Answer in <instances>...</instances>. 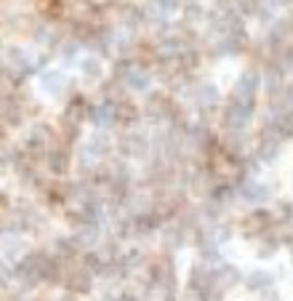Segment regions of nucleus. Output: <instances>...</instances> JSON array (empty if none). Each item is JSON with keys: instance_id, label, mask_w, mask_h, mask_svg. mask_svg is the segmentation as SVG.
<instances>
[{"instance_id": "f257e3e1", "label": "nucleus", "mask_w": 293, "mask_h": 301, "mask_svg": "<svg viewBox=\"0 0 293 301\" xmlns=\"http://www.w3.org/2000/svg\"><path fill=\"white\" fill-rule=\"evenodd\" d=\"M256 88H259V75H256V72H245V75L240 77V83H237V99L253 101Z\"/></svg>"}, {"instance_id": "f03ea898", "label": "nucleus", "mask_w": 293, "mask_h": 301, "mask_svg": "<svg viewBox=\"0 0 293 301\" xmlns=\"http://www.w3.org/2000/svg\"><path fill=\"white\" fill-rule=\"evenodd\" d=\"M80 69H83V77L86 80H99L101 77V64H99V59H93V56H88V59H83V64H80Z\"/></svg>"}, {"instance_id": "7ed1b4c3", "label": "nucleus", "mask_w": 293, "mask_h": 301, "mask_svg": "<svg viewBox=\"0 0 293 301\" xmlns=\"http://www.w3.org/2000/svg\"><path fill=\"white\" fill-rule=\"evenodd\" d=\"M43 86H48L51 94H56V91L62 88V75H59V72H45L43 75Z\"/></svg>"}, {"instance_id": "20e7f679", "label": "nucleus", "mask_w": 293, "mask_h": 301, "mask_svg": "<svg viewBox=\"0 0 293 301\" xmlns=\"http://www.w3.org/2000/svg\"><path fill=\"white\" fill-rule=\"evenodd\" d=\"M264 285H269V275H264V272L251 275V280H248V288H251V291H256V288H264Z\"/></svg>"}, {"instance_id": "39448f33", "label": "nucleus", "mask_w": 293, "mask_h": 301, "mask_svg": "<svg viewBox=\"0 0 293 301\" xmlns=\"http://www.w3.org/2000/svg\"><path fill=\"white\" fill-rule=\"evenodd\" d=\"M243 192H245V198H248V200H264V198H267V189H264V187H256V184L245 187Z\"/></svg>"}, {"instance_id": "423d86ee", "label": "nucleus", "mask_w": 293, "mask_h": 301, "mask_svg": "<svg viewBox=\"0 0 293 301\" xmlns=\"http://www.w3.org/2000/svg\"><path fill=\"white\" fill-rule=\"evenodd\" d=\"M275 149H277L275 142H267V144L261 147V157H264V160H272V157H275Z\"/></svg>"}, {"instance_id": "0eeeda50", "label": "nucleus", "mask_w": 293, "mask_h": 301, "mask_svg": "<svg viewBox=\"0 0 293 301\" xmlns=\"http://www.w3.org/2000/svg\"><path fill=\"white\" fill-rule=\"evenodd\" d=\"M163 8H176V0H160Z\"/></svg>"}]
</instances>
